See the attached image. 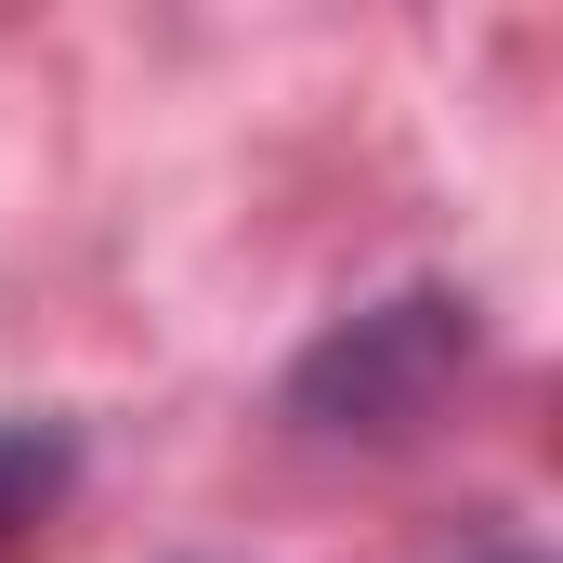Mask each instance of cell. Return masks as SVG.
Listing matches in <instances>:
<instances>
[{"mask_svg":"<svg viewBox=\"0 0 563 563\" xmlns=\"http://www.w3.org/2000/svg\"><path fill=\"white\" fill-rule=\"evenodd\" d=\"M472 354H485V328H472L459 288H394V301L341 314V328L288 367V420H301V432H367V445H394V432H420L432 407L472 380Z\"/></svg>","mask_w":563,"mask_h":563,"instance_id":"cell-1","label":"cell"},{"mask_svg":"<svg viewBox=\"0 0 563 563\" xmlns=\"http://www.w3.org/2000/svg\"><path fill=\"white\" fill-rule=\"evenodd\" d=\"M53 485H66V432L53 420H0V525H26Z\"/></svg>","mask_w":563,"mask_h":563,"instance_id":"cell-2","label":"cell"},{"mask_svg":"<svg viewBox=\"0 0 563 563\" xmlns=\"http://www.w3.org/2000/svg\"><path fill=\"white\" fill-rule=\"evenodd\" d=\"M472 563H538V551H472Z\"/></svg>","mask_w":563,"mask_h":563,"instance_id":"cell-3","label":"cell"}]
</instances>
